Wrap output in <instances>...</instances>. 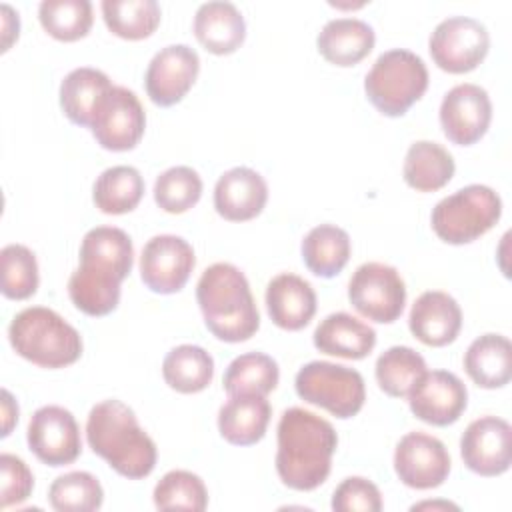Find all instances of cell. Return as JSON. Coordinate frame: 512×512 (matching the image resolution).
<instances>
[{
    "label": "cell",
    "mask_w": 512,
    "mask_h": 512,
    "mask_svg": "<svg viewBox=\"0 0 512 512\" xmlns=\"http://www.w3.org/2000/svg\"><path fill=\"white\" fill-rule=\"evenodd\" d=\"M336 446L338 436L328 420L298 406L284 410L276 450L280 480L300 492L318 488L330 474Z\"/></svg>",
    "instance_id": "obj_1"
},
{
    "label": "cell",
    "mask_w": 512,
    "mask_h": 512,
    "mask_svg": "<svg viewBox=\"0 0 512 512\" xmlns=\"http://www.w3.org/2000/svg\"><path fill=\"white\" fill-rule=\"evenodd\" d=\"M86 440L92 452L124 478H146L156 466L154 440L138 424L134 410L116 398L92 406L86 420Z\"/></svg>",
    "instance_id": "obj_2"
},
{
    "label": "cell",
    "mask_w": 512,
    "mask_h": 512,
    "mask_svg": "<svg viewBox=\"0 0 512 512\" xmlns=\"http://www.w3.org/2000/svg\"><path fill=\"white\" fill-rule=\"evenodd\" d=\"M196 302L206 328L224 342H244L260 328V314L250 284L228 262L208 266L196 284Z\"/></svg>",
    "instance_id": "obj_3"
},
{
    "label": "cell",
    "mask_w": 512,
    "mask_h": 512,
    "mask_svg": "<svg viewBox=\"0 0 512 512\" xmlns=\"http://www.w3.org/2000/svg\"><path fill=\"white\" fill-rule=\"evenodd\" d=\"M8 340L18 356L42 368L70 366L82 354L78 330L44 306L18 312L8 326Z\"/></svg>",
    "instance_id": "obj_4"
},
{
    "label": "cell",
    "mask_w": 512,
    "mask_h": 512,
    "mask_svg": "<svg viewBox=\"0 0 512 512\" xmlns=\"http://www.w3.org/2000/svg\"><path fill=\"white\" fill-rule=\"evenodd\" d=\"M428 70L424 60L404 48L382 52L364 78V92L370 104L384 116L396 118L424 96Z\"/></svg>",
    "instance_id": "obj_5"
},
{
    "label": "cell",
    "mask_w": 512,
    "mask_h": 512,
    "mask_svg": "<svg viewBox=\"0 0 512 512\" xmlns=\"http://www.w3.org/2000/svg\"><path fill=\"white\" fill-rule=\"evenodd\" d=\"M500 216L502 200L498 192L484 184H468L432 208L430 224L446 244H468L486 234Z\"/></svg>",
    "instance_id": "obj_6"
},
{
    "label": "cell",
    "mask_w": 512,
    "mask_h": 512,
    "mask_svg": "<svg viewBox=\"0 0 512 512\" xmlns=\"http://www.w3.org/2000/svg\"><path fill=\"white\" fill-rule=\"evenodd\" d=\"M294 388L304 402L320 406L342 420L356 416L366 400L362 374L326 360L304 364L296 374Z\"/></svg>",
    "instance_id": "obj_7"
},
{
    "label": "cell",
    "mask_w": 512,
    "mask_h": 512,
    "mask_svg": "<svg viewBox=\"0 0 512 512\" xmlns=\"http://www.w3.org/2000/svg\"><path fill=\"white\" fill-rule=\"evenodd\" d=\"M348 300L358 314L372 322L390 324L400 318L406 304V286L394 266L364 262L348 282Z\"/></svg>",
    "instance_id": "obj_8"
},
{
    "label": "cell",
    "mask_w": 512,
    "mask_h": 512,
    "mask_svg": "<svg viewBox=\"0 0 512 512\" xmlns=\"http://www.w3.org/2000/svg\"><path fill=\"white\" fill-rule=\"evenodd\" d=\"M490 34L482 22L470 16L444 18L428 40V50L438 68L450 74L474 70L488 54Z\"/></svg>",
    "instance_id": "obj_9"
},
{
    "label": "cell",
    "mask_w": 512,
    "mask_h": 512,
    "mask_svg": "<svg viewBox=\"0 0 512 512\" xmlns=\"http://www.w3.org/2000/svg\"><path fill=\"white\" fill-rule=\"evenodd\" d=\"M146 128V114L138 96L124 88L112 86L94 110L90 130L104 150H132Z\"/></svg>",
    "instance_id": "obj_10"
},
{
    "label": "cell",
    "mask_w": 512,
    "mask_h": 512,
    "mask_svg": "<svg viewBox=\"0 0 512 512\" xmlns=\"http://www.w3.org/2000/svg\"><path fill=\"white\" fill-rule=\"evenodd\" d=\"M26 440L34 456L54 468L72 464L82 452L76 418L70 410L54 404L42 406L32 414Z\"/></svg>",
    "instance_id": "obj_11"
},
{
    "label": "cell",
    "mask_w": 512,
    "mask_h": 512,
    "mask_svg": "<svg viewBox=\"0 0 512 512\" xmlns=\"http://www.w3.org/2000/svg\"><path fill=\"white\" fill-rule=\"evenodd\" d=\"M194 264V250L182 236L160 234L142 248L140 278L156 294H174L184 288Z\"/></svg>",
    "instance_id": "obj_12"
},
{
    "label": "cell",
    "mask_w": 512,
    "mask_h": 512,
    "mask_svg": "<svg viewBox=\"0 0 512 512\" xmlns=\"http://www.w3.org/2000/svg\"><path fill=\"white\" fill-rule=\"evenodd\" d=\"M450 464L446 446L426 432H408L394 450L396 476L414 490L438 488L448 478Z\"/></svg>",
    "instance_id": "obj_13"
},
{
    "label": "cell",
    "mask_w": 512,
    "mask_h": 512,
    "mask_svg": "<svg viewBox=\"0 0 512 512\" xmlns=\"http://www.w3.org/2000/svg\"><path fill=\"white\" fill-rule=\"evenodd\" d=\"M492 120V102L488 92L478 84H458L450 88L440 104V126L444 136L458 144L478 142Z\"/></svg>",
    "instance_id": "obj_14"
},
{
    "label": "cell",
    "mask_w": 512,
    "mask_h": 512,
    "mask_svg": "<svg viewBox=\"0 0 512 512\" xmlns=\"http://www.w3.org/2000/svg\"><path fill=\"white\" fill-rule=\"evenodd\" d=\"M460 454L466 468L474 474H504L512 462L510 424L498 416H482L472 420L460 438Z\"/></svg>",
    "instance_id": "obj_15"
},
{
    "label": "cell",
    "mask_w": 512,
    "mask_h": 512,
    "mask_svg": "<svg viewBox=\"0 0 512 512\" xmlns=\"http://www.w3.org/2000/svg\"><path fill=\"white\" fill-rule=\"evenodd\" d=\"M198 72L200 58L194 48L188 44L164 46L152 56L146 68V94L156 106H174L188 94Z\"/></svg>",
    "instance_id": "obj_16"
},
{
    "label": "cell",
    "mask_w": 512,
    "mask_h": 512,
    "mask_svg": "<svg viewBox=\"0 0 512 512\" xmlns=\"http://www.w3.org/2000/svg\"><path fill=\"white\" fill-rule=\"evenodd\" d=\"M408 404L418 420L432 426H448L466 410L468 390L464 382L448 370H426L408 392Z\"/></svg>",
    "instance_id": "obj_17"
},
{
    "label": "cell",
    "mask_w": 512,
    "mask_h": 512,
    "mask_svg": "<svg viewBox=\"0 0 512 512\" xmlns=\"http://www.w3.org/2000/svg\"><path fill=\"white\" fill-rule=\"evenodd\" d=\"M268 200L266 180L252 168L236 166L226 170L214 186V208L230 222L256 218Z\"/></svg>",
    "instance_id": "obj_18"
},
{
    "label": "cell",
    "mask_w": 512,
    "mask_h": 512,
    "mask_svg": "<svg viewBox=\"0 0 512 512\" xmlns=\"http://www.w3.org/2000/svg\"><path fill=\"white\" fill-rule=\"evenodd\" d=\"M408 326L422 344L446 346L456 340L462 328V310L448 292L428 290L414 300Z\"/></svg>",
    "instance_id": "obj_19"
},
{
    "label": "cell",
    "mask_w": 512,
    "mask_h": 512,
    "mask_svg": "<svg viewBox=\"0 0 512 512\" xmlns=\"http://www.w3.org/2000/svg\"><path fill=\"white\" fill-rule=\"evenodd\" d=\"M266 310L282 330H302L316 314V292L298 274L282 272L266 286Z\"/></svg>",
    "instance_id": "obj_20"
},
{
    "label": "cell",
    "mask_w": 512,
    "mask_h": 512,
    "mask_svg": "<svg viewBox=\"0 0 512 512\" xmlns=\"http://www.w3.org/2000/svg\"><path fill=\"white\" fill-rule=\"evenodd\" d=\"M194 34L212 54L224 56L240 48L246 36L242 12L224 0H212L198 6L194 14Z\"/></svg>",
    "instance_id": "obj_21"
},
{
    "label": "cell",
    "mask_w": 512,
    "mask_h": 512,
    "mask_svg": "<svg viewBox=\"0 0 512 512\" xmlns=\"http://www.w3.org/2000/svg\"><path fill=\"white\" fill-rule=\"evenodd\" d=\"M314 346L346 360L366 358L376 346V330L348 312L328 314L312 334Z\"/></svg>",
    "instance_id": "obj_22"
},
{
    "label": "cell",
    "mask_w": 512,
    "mask_h": 512,
    "mask_svg": "<svg viewBox=\"0 0 512 512\" xmlns=\"http://www.w3.org/2000/svg\"><path fill=\"white\" fill-rule=\"evenodd\" d=\"M272 408L260 394H234L218 410L220 436L234 446H252L266 434Z\"/></svg>",
    "instance_id": "obj_23"
},
{
    "label": "cell",
    "mask_w": 512,
    "mask_h": 512,
    "mask_svg": "<svg viewBox=\"0 0 512 512\" xmlns=\"http://www.w3.org/2000/svg\"><path fill=\"white\" fill-rule=\"evenodd\" d=\"M376 42L374 28L360 18L328 20L318 32V52L336 66H354L366 58Z\"/></svg>",
    "instance_id": "obj_24"
},
{
    "label": "cell",
    "mask_w": 512,
    "mask_h": 512,
    "mask_svg": "<svg viewBox=\"0 0 512 512\" xmlns=\"http://www.w3.org/2000/svg\"><path fill=\"white\" fill-rule=\"evenodd\" d=\"M464 370L480 388H502L512 378V346L502 334H482L464 354Z\"/></svg>",
    "instance_id": "obj_25"
},
{
    "label": "cell",
    "mask_w": 512,
    "mask_h": 512,
    "mask_svg": "<svg viewBox=\"0 0 512 512\" xmlns=\"http://www.w3.org/2000/svg\"><path fill=\"white\" fill-rule=\"evenodd\" d=\"M80 264L124 280L134 264L130 236L114 226H96L88 230L80 244Z\"/></svg>",
    "instance_id": "obj_26"
},
{
    "label": "cell",
    "mask_w": 512,
    "mask_h": 512,
    "mask_svg": "<svg viewBox=\"0 0 512 512\" xmlns=\"http://www.w3.org/2000/svg\"><path fill=\"white\" fill-rule=\"evenodd\" d=\"M114 84L96 68L82 66L68 72L60 84V106L72 124L88 126L100 100Z\"/></svg>",
    "instance_id": "obj_27"
},
{
    "label": "cell",
    "mask_w": 512,
    "mask_h": 512,
    "mask_svg": "<svg viewBox=\"0 0 512 512\" xmlns=\"http://www.w3.org/2000/svg\"><path fill=\"white\" fill-rule=\"evenodd\" d=\"M454 158L438 142L418 140L410 144L402 176L404 182L418 192H434L446 186L454 176Z\"/></svg>",
    "instance_id": "obj_28"
},
{
    "label": "cell",
    "mask_w": 512,
    "mask_h": 512,
    "mask_svg": "<svg viewBox=\"0 0 512 512\" xmlns=\"http://www.w3.org/2000/svg\"><path fill=\"white\" fill-rule=\"evenodd\" d=\"M120 278L80 264L68 278L72 304L88 316H106L120 302Z\"/></svg>",
    "instance_id": "obj_29"
},
{
    "label": "cell",
    "mask_w": 512,
    "mask_h": 512,
    "mask_svg": "<svg viewBox=\"0 0 512 512\" xmlns=\"http://www.w3.org/2000/svg\"><path fill=\"white\" fill-rule=\"evenodd\" d=\"M350 258V236L334 224L314 226L302 240V260L306 268L320 276L332 278Z\"/></svg>",
    "instance_id": "obj_30"
},
{
    "label": "cell",
    "mask_w": 512,
    "mask_h": 512,
    "mask_svg": "<svg viewBox=\"0 0 512 512\" xmlns=\"http://www.w3.org/2000/svg\"><path fill=\"white\" fill-rule=\"evenodd\" d=\"M162 376L172 390L180 394H196L212 382L214 360L202 346L180 344L164 356Z\"/></svg>",
    "instance_id": "obj_31"
},
{
    "label": "cell",
    "mask_w": 512,
    "mask_h": 512,
    "mask_svg": "<svg viewBox=\"0 0 512 512\" xmlns=\"http://www.w3.org/2000/svg\"><path fill=\"white\" fill-rule=\"evenodd\" d=\"M144 194V178L134 166L106 168L94 182L92 200L104 214L132 212Z\"/></svg>",
    "instance_id": "obj_32"
},
{
    "label": "cell",
    "mask_w": 512,
    "mask_h": 512,
    "mask_svg": "<svg viewBox=\"0 0 512 512\" xmlns=\"http://www.w3.org/2000/svg\"><path fill=\"white\" fill-rule=\"evenodd\" d=\"M280 370L272 356L264 352H246L236 356L222 378L224 390L234 394H260L266 396L278 386Z\"/></svg>",
    "instance_id": "obj_33"
},
{
    "label": "cell",
    "mask_w": 512,
    "mask_h": 512,
    "mask_svg": "<svg viewBox=\"0 0 512 512\" xmlns=\"http://www.w3.org/2000/svg\"><path fill=\"white\" fill-rule=\"evenodd\" d=\"M100 10L108 30L124 40L148 38L162 16L156 0H104Z\"/></svg>",
    "instance_id": "obj_34"
},
{
    "label": "cell",
    "mask_w": 512,
    "mask_h": 512,
    "mask_svg": "<svg viewBox=\"0 0 512 512\" xmlns=\"http://www.w3.org/2000/svg\"><path fill=\"white\" fill-rule=\"evenodd\" d=\"M374 372L384 394L404 398L426 372V362L410 346H392L378 356Z\"/></svg>",
    "instance_id": "obj_35"
},
{
    "label": "cell",
    "mask_w": 512,
    "mask_h": 512,
    "mask_svg": "<svg viewBox=\"0 0 512 512\" xmlns=\"http://www.w3.org/2000/svg\"><path fill=\"white\" fill-rule=\"evenodd\" d=\"M42 28L56 40L74 42L92 28V4L88 0H44L38 6Z\"/></svg>",
    "instance_id": "obj_36"
},
{
    "label": "cell",
    "mask_w": 512,
    "mask_h": 512,
    "mask_svg": "<svg viewBox=\"0 0 512 512\" xmlns=\"http://www.w3.org/2000/svg\"><path fill=\"white\" fill-rule=\"evenodd\" d=\"M50 506L58 512H92L104 502V490L90 472L74 470L58 476L48 488Z\"/></svg>",
    "instance_id": "obj_37"
},
{
    "label": "cell",
    "mask_w": 512,
    "mask_h": 512,
    "mask_svg": "<svg viewBox=\"0 0 512 512\" xmlns=\"http://www.w3.org/2000/svg\"><path fill=\"white\" fill-rule=\"evenodd\" d=\"M154 506L158 510L202 512L208 506V492L198 474L188 470H170L154 486Z\"/></svg>",
    "instance_id": "obj_38"
},
{
    "label": "cell",
    "mask_w": 512,
    "mask_h": 512,
    "mask_svg": "<svg viewBox=\"0 0 512 512\" xmlns=\"http://www.w3.org/2000/svg\"><path fill=\"white\" fill-rule=\"evenodd\" d=\"M202 196V178L190 166H172L154 182L156 204L170 214L190 210Z\"/></svg>",
    "instance_id": "obj_39"
},
{
    "label": "cell",
    "mask_w": 512,
    "mask_h": 512,
    "mask_svg": "<svg viewBox=\"0 0 512 512\" xmlns=\"http://www.w3.org/2000/svg\"><path fill=\"white\" fill-rule=\"evenodd\" d=\"M2 294L10 300H26L38 288V262L24 244H8L0 252Z\"/></svg>",
    "instance_id": "obj_40"
},
{
    "label": "cell",
    "mask_w": 512,
    "mask_h": 512,
    "mask_svg": "<svg viewBox=\"0 0 512 512\" xmlns=\"http://www.w3.org/2000/svg\"><path fill=\"white\" fill-rule=\"evenodd\" d=\"M334 512H380L382 494L378 486L362 476L344 478L332 494Z\"/></svg>",
    "instance_id": "obj_41"
},
{
    "label": "cell",
    "mask_w": 512,
    "mask_h": 512,
    "mask_svg": "<svg viewBox=\"0 0 512 512\" xmlns=\"http://www.w3.org/2000/svg\"><path fill=\"white\" fill-rule=\"evenodd\" d=\"M0 474V508H10L30 498L34 488V476L22 458L8 452L0 454Z\"/></svg>",
    "instance_id": "obj_42"
},
{
    "label": "cell",
    "mask_w": 512,
    "mask_h": 512,
    "mask_svg": "<svg viewBox=\"0 0 512 512\" xmlns=\"http://www.w3.org/2000/svg\"><path fill=\"white\" fill-rule=\"evenodd\" d=\"M0 12H2V52H6L10 44L18 38L20 20H18V12H14L8 4H2Z\"/></svg>",
    "instance_id": "obj_43"
},
{
    "label": "cell",
    "mask_w": 512,
    "mask_h": 512,
    "mask_svg": "<svg viewBox=\"0 0 512 512\" xmlns=\"http://www.w3.org/2000/svg\"><path fill=\"white\" fill-rule=\"evenodd\" d=\"M16 422H18V404L12 398V394L4 388L2 390V438L10 434Z\"/></svg>",
    "instance_id": "obj_44"
},
{
    "label": "cell",
    "mask_w": 512,
    "mask_h": 512,
    "mask_svg": "<svg viewBox=\"0 0 512 512\" xmlns=\"http://www.w3.org/2000/svg\"><path fill=\"white\" fill-rule=\"evenodd\" d=\"M424 508H432V510H438V508L448 510V508H452V510H458V506L452 504V502H420V504L412 506V510H424Z\"/></svg>",
    "instance_id": "obj_45"
}]
</instances>
